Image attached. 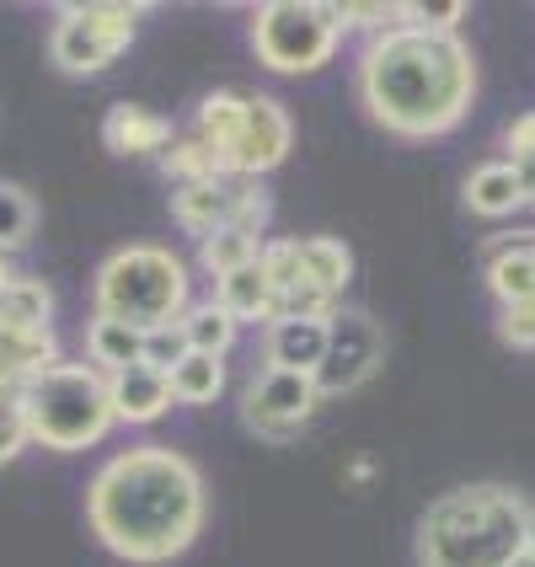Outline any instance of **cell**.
I'll return each mask as SVG.
<instances>
[{"instance_id":"7c38bea8","label":"cell","mask_w":535,"mask_h":567,"mask_svg":"<svg viewBox=\"0 0 535 567\" xmlns=\"http://www.w3.org/2000/svg\"><path fill=\"white\" fill-rule=\"evenodd\" d=\"M263 274H268V289H274V321L279 316H332V300L321 295L300 262V241L295 236H279V241H263Z\"/></svg>"},{"instance_id":"4316f807","label":"cell","mask_w":535,"mask_h":567,"mask_svg":"<svg viewBox=\"0 0 535 567\" xmlns=\"http://www.w3.org/2000/svg\"><path fill=\"white\" fill-rule=\"evenodd\" d=\"M32 225H38V204L22 188L0 183V252H17L32 241Z\"/></svg>"},{"instance_id":"d6986e66","label":"cell","mask_w":535,"mask_h":567,"mask_svg":"<svg viewBox=\"0 0 535 567\" xmlns=\"http://www.w3.org/2000/svg\"><path fill=\"white\" fill-rule=\"evenodd\" d=\"M215 300H220L236 321H274V289H268L263 262H247V268H236V274L215 279Z\"/></svg>"},{"instance_id":"8992f818","label":"cell","mask_w":535,"mask_h":567,"mask_svg":"<svg viewBox=\"0 0 535 567\" xmlns=\"http://www.w3.org/2000/svg\"><path fill=\"white\" fill-rule=\"evenodd\" d=\"M343 32V11L327 0H268L253 17V49L268 70L306 75L338 54Z\"/></svg>"},{"instance_id":"836d02e7","label":"cell","mask_w":535,"mask_h":567,"mask_svg":"<svg viewBox=\"0 0 535 567\" xmlns=\"http://www.w3.org/2000/svg\"><path fill=\"white\" fill-rule=\"evenodd\" d=\"M514 567H535V546H531V551H525V557H519V563H514Z\"/></svg>"},{"instance_id":"ba28073f","label":"cell","mask_w":535,"mask_h":567,"mask_svg":"<svg viewBox=\"0 0 535 567\" xmlns=\"http://www.w3.org/2000/svg\"><path fill=\"white\" fill-rule=\"evenodd\" d=\"M385 364V327L370 311H332L327 316V359L316 370V391L327 396H353L364 380H375Z\"/></svg>"},{"instance_id":"ac0fdd59","label":"cell","mask_w":535,"mask_h":567,"mask_svg":"<svg viewBox=\"0 0 535 567\" xmlns=\"http://www.w3.org/2000/svg\"><path fill=\"white\" fill-rule=\"evenodd\" d=\"M86 353H92L96 370L124 375L134 364H145V332H134L124 321H107V316H92V327H86Z\"/></svg>"},{"instance_id":"1f68e13d","label":"cell","mask_w":535,"mask_h":567,"mask_svg":"<svg viewBox=\"0 0 535 567\" xmlns=\"http://www.w3.org/2000/svg\"><path fill=\"white\" fill-rule=\"evenodd\" d=\"M504 145H508V161H514V166H531L535 161V113H525L519 124H508Z\"/></svg>"},{"instance_id":"f1b7e54d","label":"cell","mask_w":535,"mask_h":567,"mask_svg":"<svg viewBox=\"0 0 535 567\" xmlns=\"http://www.w3.org/2000/svg\"><path fill=\"white\" fill-rule=\"evenodd\" d=\"M22 444H32L28 417H22V396H0V466L17 461Z\"/></svg>"},{"instance_id":"4dcf8cb0","label":"cell","mask_w":535,"mask_h":567,"mask_svg":"<svg viewBox=\"0 0 535 567\" xmlns=\"http://www.w3.org/2000/svg\"><path fill=\"white\" fill-rule=\"evenodd\" d=\"M466 11H472L466 0H440V6H418V17H412V22H418V28H429V32H455L461 22H466Z\"/></svg>"},{"instance_id":"6da1fadb","label":"cell","mask_w":535,"mask_h":567,"mask_svg":"<svg viewBox=\"0 0 535 567\" xmlns=\"http://www.w3.org/2000/svg\"><path fill=\"white\" fill-rule=\"evenodd\" d=\"M86 519L113 557L140 567L172 563L204 530V476L177 450L134 444L92 476Z\"/></svg>"},{"instance_id":"ffe728a7","label":"cell","mask_w":535,"mask_h":567,"mask_svg":"<svg viewBox=\"0 0 535 567\" xmlns=\"http://www.w3.org/2000/svg\"><path fill=\"white\" fill-rule=\"evenodd\" d=\"M177 327H183V338H188V353H215V359H225L230 343H236V332H241V321L225 311L220 300L188 306V311L177 316Z\"/></svg>"},{"instance_id":"3957f363","label":"cell","mask_w":535,"mask_h":567,"mask_svg":"<svg viewBox=\"0 0 535 567\" xmlns=\"http://www.w3.org/2000/svg\"><path fill=\"white\" fill-rule=\"evenodd\" d=\"M535 546V504L504 482L450 487L418 519V567H514Z\"/></svg>"},{"instance_id":"5b68a950","label":"cell","mask_w":535,"mask_h":567,"mask_svg":"<svg viewBox=\"0 0 535 567\" xmlns=\"http://www.w3.org/2000/svg\"><path fill=\"white\" fill-rule=\"evenodd\" d=\"M22 417L28 434L49 450H86L113 429V396L107 375L92 364H54L22 385Z\"/></svg>"},{"instance_id":"7a4b0ae2","label":"cell","mask_w":535,"mask_h":567,"mask_svg":"<svg viewBox=\"0 0 535 567\" xmlns=\"http://www.w3.org/2000/svg\"><path fill=\"white\" fill-rule=\"evenodd\" d=\"M359 96L385 134L440 140L472 113L476 60L461 32H429L418 22L380 32L359 54Z\"/></svg>"},{"instance_id":"83f0119b","label":"cell","mask_w":535,"mask_h":567,"mask_svg":"<svg viewBox=\"0 0 535 567\" xmlns=\"http://www.w3.org/2000/svg\"><path fill=\"white\" fill-rule=\"evenodd\" d=\"M183 353H188V338H183L177 321H172V327H156V332H145V364H151V370L172 375V370L183 364Z\"/></svg>"},{"instance_id":"8fae6325","label":"cell","mask_w":535,"mask_h":567,"mask_svg":"<svg viewBox=\"0 0 535 567\" xmlns=\"http://www.w3.org/2000/svg\"><path fill=\"white\" fill-rule=\"evenodd\" d=\"M295 145V128H289V113H284L274 96H247V128L230 151V177H263L274 172Z\"/></svg>"},{"instance_id":"52a82bcc","label":"cell","mask_w":535,"mask_h":567,"mask_svg":"<svg viewBox=\"0 0 535 567\" xmlns=\"http://www.w3.org/2000/svg\"><path fill=\"white\" fill-rule=\"evenodd\" d=\"M145 6H60V22L49 32V54L64 75H96L134 43Z\"/></svg>"},{"instance_id":"603a6c76","label":"cell","mask_w":535,"mask_h":567,"mask_svg":"<svg viewBox=\"0 0 535 567\" xmlns=\"http://www.w3.org/2000/svg\"><path fill=\"white\" fill-rule=\"evenodd\" d=\"M241 128H247V96L241 92H215L198 102V134L220 151L225 166H230V151H236Z\"/></svg>"},{"instance_id":"30bf717a","label":"cell","mask_w":535,"mask_h":567,"mask_svg":"<svg viewBox=\"0 0 535 567\" xmlns=\"http://www.w3.org/2000/svg\"><path fill=\"white\" fill-rule=\"evenodd\" d=\"M321 408V391L311 375H289V370H263L253 375L247 396H241V417L257 440H289L311 423V412Z\"/></svg>"},{"instance_id":"d6a6232c","label":"cell","mask_w":535,"mask_h":567,"mask_svg":"<svg viewBox=\"0 0 535 567\" xmlns=\"http://www.w3.org/2000/svg\"><path fill=\"white\" fill-rule=\"evenodd\" d=\"M17 279V274H11V262H6V252H0V295H6V284Z\"/></svg>"},{"instance_id":"484cf974","label":"cell","mask_w":535,"mask_h":567,"mask_svg":"<svg viewBox=\"0 0 535 567\" xmlns=\"http://www.w3.org/2000/svg\"><path fill=\"white\" fill-rule=\"evenodd\" d=\"M54 316V295L38 279H11L0 295V327H17V332H43Z\"/></svg>"},{"instance_id":"e0dca14e","label":"cell","mask_w":535,"mask_h":567,"mask_svg":"<svg viewBox=\"0 0 535 567\" xmlns=\"http://www.w3.org/2000/svg\"><path fill=\"white\" fill-rule=\"evenodd\" d=\"M487 289H493L504 306L535 300V230H525V236H498V241L487 247Z\"/></svg>"},{"instance_id":"f546056e","label":"cell","mask_w":535,"mask_h":567,"mask_svg":"<svg viewBox=\"0 0 535 567\" xmlns=\"http://www.w3.org/2000/svg\"><path fill=\"white\" fill-rule=\"evenodd\" d=\"M498 338L508 348H535V300H519V306L498 311Z\"/></svg>"},{"instance_id":"cb8c5ba5","label":"cell","mask_w":535,"mask_h":567,"mask_svg":"<svg viewBox=\"0 0 535 567\" xmlns=\"http://www.w3.org/2000/svg\"><path fill=\"white\" fill-rule=\"evenodd\" d=\"M257 252H263V236H257V230H241V225L209 230V236L198 241V262L209 268V279H225V274L257 262Z\"/></svg>"},{"instance_id":"2e32d148","label":"cell","mask_w":535,"mask_h":567,"mask_svg":"<svg viewBox=\"0 0 535 567\" xmlns=\"http://www.w3.org/2000/svg\"><path fill=\"white\" fill-rule=\"evenodd\" d=\"M107 396H113V423H156L172 408V375L134 364L124 375H107Z\"/></svg>"},{"instance_id":"9c48e42d","label":"cell","mask_w":535,"mask_h":567,"mask_svg":"<svg viewBox=\"0 0 535 567\" xmlns=\"http://www.w3.org/2000/svg\"><path fill=\"white\" fill-rule=\"evenodd\" d=\"M172 215L183 230H193L198 241L209 230H225V225H241V230H257L263 236V220H268V193L253 177H209V183H183L172 193Z\"/></svg>"},{"instance_id":"9a60e30c","label":"cell","mask_w":535,"mask_h":567,"mask_svg":"<svg viewBox=\"0 0 535 567\" xmlns=\"http://www.w3.org/2000/svg\"><path fill=\"white\" fill-rule=\"evenodd\" d=\"M466 209L482 215V220H508L514 209H525L531 204V188H525V172L514 166V161H487V166H476L472 177H466Z\"/></svg>"},{"instance_id":"4fadbf2b","label":"cell","mask_w":535,"mask_h":567,"mask_svg":"<svg viewBox=\"0 0 535 567\" xmlns=\"http://www.w3.org/2000/svg\"><path fill=\"white\" fill-rule=\"evenodd\" d=\"M263 359H268V370L316 380L321 359H327V316H279V321H268Z\"/></svg>"},{"instance_id":"7402d4cb","label":"cell","mask_w":535,"mask_h":567,"mask_svg":"<svg viewBox=\"0 0 535 567\" xmlns=\"http://www.w3.org/2000/svg\"><path fill=\"white\" fill-rule=\"evenodd\" d=\"M300 262H306L311 284L327 300H338L348 289V279H353V252H348L338 236H306V241H300Z\"/></svg>"},{"instance_id":"277c9868","label":"cell","mask_w":535,"mask_h":567,"mask_svg":"<svg viewBox=\"0 0 535 567\" xmlns=\"http://www.w3.org/2000/svg\"><path fill=\"white\" fill-rule=\"evenodd\" d=\"M92 300L96 316L124 321L134 332H156V327H172L188 311V268L172 247L134 241V247H119L96 268Z\"/></svg>"},{"instance_id":"5bb4252c","label":"cell","mask_w":535,"mask_h":567,"mask_svg":"<svg viewBox=\"0 0 535 567\" xmlns=\"http://www.w3.org/2000/svg\"><path fill=\"white\" fill-rule=\"evenodd\" d=\"M102 140H107L113 156H161L177 140V128H172L166 113L145 107V102H119L102 118Z\"/></svg>"},{"instance_id":"d4e9b609","label":"cell","mask_w":535,"mask_h":567,"mask_svg":"<svg viewBox=\"0 0 535 567\" xmlns=\"http://www.w3.org/2000/svg\"><path fill=\"white\" fill-rule=\"evenodd\" d=\"M220 391H225V359H215V353H183V364L172 370V402L209 408Z\"/></svg>"},{"instance_id":"44dd1931","label":"cell","mask_w":535,"mask_h":567,"mask_svg":"<svg viewBox=\"0 0 535 567\" xmlns=\"http://www.w3.org/2000/svg\"><path fill=\"white\" fill-rule=\"evenodd\" d=\"M161 172L183 188V183H209V177H230V166L225 156L204 140V134H188V140H172L166 151H161Z\"/></svg>"}]
</instances>
